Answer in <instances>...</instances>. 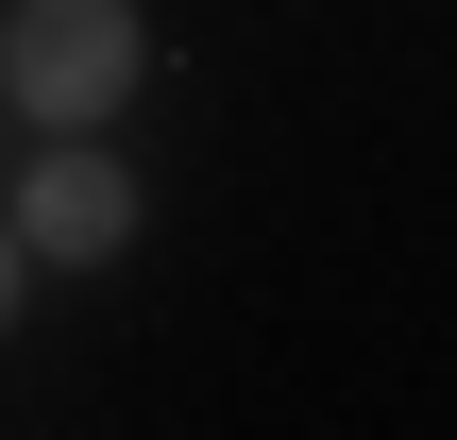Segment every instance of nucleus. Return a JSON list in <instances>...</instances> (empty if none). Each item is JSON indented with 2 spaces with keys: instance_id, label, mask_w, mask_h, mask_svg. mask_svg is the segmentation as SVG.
I'll list each match as a JSON object with an SVG mask.
<instances>
[{
  "instance_id": "obj_2",
  "label": "nucleus",
  "mask_w": 457,
  "mask_h": 440,
  "mask_svg": "<svg viewBox=\"0 0 457 440\" xmlns=\"http://www.w3.org/2000/svg\"><path fill=\"white\" fill-rule=\"evenodd\" d=\"M34 254H119V220H136V187L102 170V153H34Z\"/></svg>"
},
{
  "instance_id": "obj_3",
  "label": "nucleus",
  "mask_w": 457,
  "mask_h": 440,
  "mask_svg": "<svg viewBox=\"0 0 457 440\" xmlns=\"http://www.w3.org/2000/svg\"><path fill=\"white\" fill-rule=\"evenodd\" d=\"M0 288H17V271H0Z\"/></svg>"
},
{
  "instance_id": "obj_1",
  "label": "nucleus",
  "mask_w": 457,
  "mask_h": 440,
  "mask_svg": "<svg viewBox=\"0 0 457 440\" xmlns=\"http://www.w3.org/2000/svg\"><path fill=\"white\" fill-rule=\"evenodd\" d=\"M0 85H17L51 136H85V119L136 85V17H119V0H17V34H0Z\"/></svg>"
}]
</instances>
